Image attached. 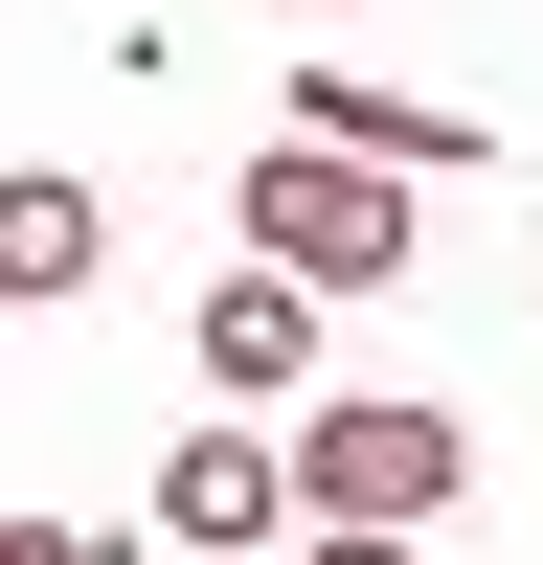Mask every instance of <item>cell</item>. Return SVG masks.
<instances>
[{"label":"cell","mask_w":543,"mask_h":565,"mask_svg":"<svg viewBox=\"0 0 543 565\" xmlns=\"http://www.w3.org/2000/svg\"><path fill=\"white\" fill-rule=\"evenodd\" d=\"M226 226H249L295 295H407L430 271V181L340 159V136H249V181H226Z\"/></svg>","instance_id":"1"},{"label":"cell","mask_w":543,"mask_h":565,"mask_svg":"<svg viewBox=\"0 0 543 565\" xmlns=\"http://www.w3.org/2000/svg\"><path fill=\"white\" fill-rule=\"evenodd\" d=\"M272 452H295V521H407L430 543L453 498H476V430H453L430 385H317V407H272Z\"/></svg>","instance_id":"2"},{"label":"cell","mask_w":543,"mask_h":565,"mask_svg":"<svg viewBox=\"0 0 543 565\" xmlns=\"http://www.w3.org/2000/svg\"><path fill=\"white\" fill-rule=\"evenodd\" d=\"M181 362H204L226 407H317V362H340V295H295V271H204V317H181Z\"/></svg>","instance_id":"3"},{"label":"cell","mask_w":543,"mask_h":565,"mask_svg":"<svg viewBox=\"0 0 543 565\" xmlns=\"http://www.w3.org/2000/svg\"><path fill=\"white\" fill-rule=\"evenodd\" d=\"M114 295V204L68 159H0V317H91Z\"/></svg>","instance_id":"4"},{"label":"cell","mask_w":543,"mask_h":565,"mask_svg":"<svg viewBox=\"0 0 543 565\" xmlns=\"http://www.w3.org/2000/svg\"><path fill=\"white\" fill-rule=\"evenodd\" d=\"M272 521H295V452H272V407H226V430H181V452H159V543L249 565Z\"/></svg>","instance_id":"5"},{"label":"cell","mask_w":543,"mask_h":565,"mask_svg":"<svg viewBox=\"0 0 543 565\" xmlns=\"http://www.w3.org/2000/svg\"><path fill=\"white\" fill-rule=\"evenodd\" d=\"M295 136H340V159H385V181H476V159H498V114L385 90V68H317V90H295Z\"/></svg>","instance_id":"6"},{"label":"cell","mask_w":543,"mask_h":565,"mask_svg":"<svg viewBox=\"0 0 543 565\" xmlns=\"http://www.w3.org/2000/svg\"><path fill=\"white\" fill-rule=\"evenodd\" d=\"M272 565H430L407 521H272Z\"/></svg>","instance_id":"7"},{"label":"cell","mask_w":543,"mask_h":565,"mask_svg":"<svg viewBox=\"0 0 543 565\" xmlns=\"http://www.w3.org/2000/svg\"><path fill=\"white\" fill-rule=\"evenodd\" d=\"M0 565H136V543H91V521H0Z\"/></svg>","instance_id":"8"},{"label":"cell","mask_w":543,"mask_h":565,"mask_svg":"<svg viewBox=\"0 0 543 565\" xmlns=\"http://www.w3.org/2000/svg\"><path fill=\"white\" fill-rule=\"evenodd\" d=\"M295 23H340V0H295Z\"/></svg>","instance_id":"9"}]
</instances>
